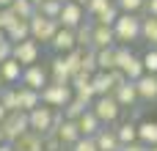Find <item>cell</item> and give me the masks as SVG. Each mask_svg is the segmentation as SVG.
<instances>
[{"instance_id": "obj_1", "label": "cell", "mask_w": 157, "mask_h": 151, "mask_svg": "<svg viewBox=\"0 0 157 151\" xmlns=\"http://www.w3.org/2000/svg\"><path fill=\"white\" fill-rule=\"evenodd\" d=\"M141 28H144V17H138V14H121L119 22L113 25L116 41H119L121 47H130L132 41L141 39Z\"/></svg>"}, {"instance_id": "obj_2", "label": "cell", "mask_w": 157, "mask_h": 151, "mask_svg": "<svg viewBox=\"0 0 157 151\" xmlns=\"http://www.w3.org/2000/svg\"><path fill=\"white\" fill-rule=\"evenodd\" d=\"M116 69H121V72L127 74L130 83H138V80L146 74V69H144V58L132 55L130 47H116Z\"/></svg>"}, {"instance_id": "obj_3", "label": "cell", "mask_w": 157, "mask_h": 151, "mask_svg": "<svg viewBox=\"0 0 157 151\" xmlns=\"http://www.w3.org/2000/svg\"><path fill=\"white\" fill-rule=\"evenodd\" d=\"M0 129H3L6 143H17L25 132H30V118H28V113H22V110L8 113V118L0 124Z\"/></svg>"}, {"instance_id": "obj_4", "label": "cell", "mask_w": 157, "mask_h": 151, "mask_svg": "<svg viewBox=\"0 0 157 151\" xmlns=\"http://www.w3.org/2000/svg\"><path fill=\"white\" fill-rule=\"evenodd\" d=\"M58 30H61L58 19H47V17H41L39 11L30 17V39H33V41H41V44L47 41V44H50Z\"/></svg>"}, {"instance_id": "obj_5", "label": "cell", "mask_w": 157, "mask_h": 151, "mask_svg": "<svg viewBox=\"0 0 157 151\" xmlns=\"http://www.w3.org/2000/svg\"><path fill=\"white\" fill-rule=\"evenodd\" d=\"M28 118H30V132H36V135H41V138H47V135H55V132H52L55 107L39 105L36 110H30V113H28Z\"/></svg>"}, {"instance_id": "obj_6", "label": "cell", "mask_w": 157, "mask_h": 151, "mask_svg": "<svg viewBox=\"0 0 157 151\" xmlns=\"http://www.w3.org/2000/svg\"><path fill=\"white\" fill-rule=\"evenodd\" d=\"M72 99H75L72 85H55V83H50V85L41 91V102H44L47 107H55V110H63Z\"/></svg>"}, {"instance_id": "obj_7", "label": "cell", "mask_w": 157, "mask_h": 151, "mask_svg": "<svg viewBox=\"0 0 157 151\" xmlns=\"http://www.w3.org/2000/svg\"><path fill=\"white\" fill-rule=\"evenodd\" d=\"M94 113H97V118L102 121V124H113L116 118H119V113H121V105L116 102V96L110 94V96H99L97 102H94V107H91Z\"/></svg>"}, {"instance_id": "obj_8", "label": "cell", "mask_w": 157, "mask_h": 151, "mask_svg": "<svg viewBox=\"0 0 157 151\" xmlns=\"http://www.w3.org/2000/svg\"><path fill=\"white\" fill-rule=\"evenodd\" d=\"M39 55H41V47H39V41H33V39L14 44V61H19L25 69H28V66H36V63H39Z\"/></svg>"}, {"instance_id": "obj_9", "label": "cell", "mask_w": 157, "mask_h": 151, "mask_svg": "<svg viewBox=\"0 0 157 151\" xmlns=\"http://www.w3.org/2000/svg\"><path fill=\"white\" fill-rule=\"evenodd\" d=\"M22 85L41 94V91L50 85V72H47L44 66H39V63H36V66H28V69L22 72Z\"/></svg>"}, {"instance_id": "obj_10", "label": "cell", "mask_w": 157, "mask_h": 151, "mask_svg": "<svg viewBox=\"0 0 157 151\" xmlns=\"http://www.w3.org/2000/svg\"><path fill=\"white\" fill-rule=\"evenodd\" d=\"M86 19H83V6H77V3H63V11H61V17H58V25L61 28H69V30H77L80 25H83Z\"/></svg>"}, {"instance_id": "obj_11", "label": "cell", "mask_w": 157, "mask_h": 151, "mask_svg": "<svg viewBox=\"0 0 157 151\" xmlns=\"http://www.w3.org/2000/svg\"><path fill=\"white\" fill-rule=\"evenodd\" d=\"M50 47H52L58 55H69L72 50H77V36H75V30L61 28V30L55 33V39L50 41Z\"/></svg>"}, {"instance_id": "obj_12", "label": "cell", "mask_w": 157, "mask_h": 151, "mask_svg": "<svg viewBox=\"0 0 157 151\" xmlns=\"http://www.w3.org/2000/svg\"><path fill=\"white\" fill-rule=\"evenodd\" d=\"M50 83H55V85H72V72L66 69L63 55H55L50 61Z\"/></svg>"}, {"instance_id": "obj_13", "label": "cell", "mask_w": 157, "mask_h": 151, "mask_svg": "<svg viewBox=\"0 0 157 151\" xmlns=\"http://www.w3.org/2000/svg\"><path fill=\"white\" fill-rule=\"evenodd\" d=\"M17 96H19V110H22V113H30V110H36L39 105H44V102H41V94L33 91V88H25V85H17Z\"/></svg>"}, {"instance_id": "obj_14", "label": "cell", "mask_w": 157, "mask_h": 151, "mask_svg": "<svg viewBox=\"0 0 157 151\" xmlns=\"http://www.w3.org/2000/svg\"><path fill=\"white\" fill-rule=\"evenodd\" d=\"M116 33L113 28H105V25H94V50H110L116 47Z\"/></svg>"}, {"instance_id": "obj_15", "label": "cell", "mask_w": 157, "mask_h": 151, "mask_svg": "<svg viewBox=\"0 0 157 151\" xmlns=\"http://www.w3.org/2000/svg\"><path fill=\"white\" fill-rule=\"evenodd\" d=\"M55 135H58V140H61L63 146H69V149H72V146H75V143L83 138L80 124H77V121H63V124H61V129H58Z\"/></svg>"}, {"instance_id": "obj_16", "label": "cell", "mask_w": 157, "mask_h": 151, "mask_svg": "<svg viewBox=\"0 0 157 151\" xmlns=\"http://www.w3.org/2000/svg\"><path fill=\"white\" fill-rule=\"evenodd\" d=\"M22 72H25V66H22L19 61H14V58H8V61L0 63V74H3V80H6V85L22 83Z\"/></svg>"}, {"instance_id": "obj_17", "label": "cell", "mask_w": 157, "mask_h": 151, "mask_svg": "<svg viewBox=\"0 0 157 151\" xmlns=\"http://www.w3.org/2000/svg\"><path fill=\"white\" fill-rule=\"evenodd\" d=\"M91 88H94L97 99H99V96H110V94L116 91V85H113V77H110L108 72H97V74L91 77Z\"/></svg>"}, {"instance_id": "obj_18", "label": "cell", "mask_w": 157, "mask_h": 151, "mask_svg": "<svg viewBox=\"0 0 157 151\" xmlns=\"http://www.w3.org/2000/svg\"><path fill=\"white\" fill-rule=\"evenodd\" d=\"M77 124H80L83 138H97V135L102 132V121L97 118V113H94V110H86V113H83V118H80Z\"/></svg>"}, {"instance_id": "obj_19", "label": "cell", "mask_w": 157, "mask_h": 151, "mask_svg": "<svg viewBox=\"0 0 157 151\" xmlns=\"http://www.w3.org/2000/svg\"><path fill=\"white\" fill-rule=\"evenodd\" d=\"M14 151H44V138L36 132H25L17 143H11Z\"/></svg>"}, {"instance_id": "obj_20", "label": "cell", "mask_w": 157, "mask_h": 151, "mask_svg": "<svg viewBox=\"0 0 157 151\" xmlns=\"http://www.w3.org/2000/svg\"><path fill=\"white\" fill-rule=\"evenodd\" d=\"M113 96H116V102L121 105V107H132L141 96H138V88H135V83H127V85H119L116 91H113Z\"/></svg>"}, {"instance_id": "obj_21", "label": "cell", "mask_w": 157, "mask_h": 151, "mask_svg": "<svg viewBox=\"0 0 157 151\" xmlns=\"http://www.w3.org/2000/svg\"><path fill=\"white\" fill-rule=\"evenodd\" d=\"M135 88H138V96L141 99H146V102L157 99V74H144L135 83Z\"/></svg>"}, {"instance_id": "obj_22", "label": "cell", "mask_w": 157, "mask_h": 151, "mask_svg": "<svg viewBox=\"0 0 157 151\" xmlns=\"http://www.w3.org/2000/svg\"><path fill=\"white\" fill-rule=\"evenodd\" d=\"M138 143H144L146 149L157 146V121H141L138 124Z\"/></svg>"}, {"instance_id": "obj_23", "label": "cell", "mask_w": 157, "mask_h": 151, "mask_svg": "<svg viewBox=\"0 0 157 151\" xmlns=\"http://www.w3.org/2000/svg\"><path fill=\"white\" fill-rule=\"evenodd\" d=\"M94 140H97L99 151H119V149H121V140H119L116 129H102Z\"/></svg>"}, {"instance_id": "obj_24", "label": "cell", "mask_w": 157, "mask_h": 151, "mask_svg": "<svg viewBox=\"0 0 157 151\" xmlns=\"http://www.w3.org/2000/svg\"><path fill=\"white\" fill-rule=\"evenodd\" d=\"M11 44H19V41H28L30 39V19H17V25L6 33Z\"/></svg>"}, {"instance_id": "obj_25", "label": "cell", "mask_w": 157, "mask_h": 151, "mask_svg": "<svg viewBox=\"0 0 157 151\" xmlns=\"http://www.w3.org/2000/svg\"><path fill=\"white\" fill-rule=\"evenodd\" d=\"M116 135H119L121 146L138 143V124H132V121H124V124H119V127H116Z\"/></svg>"}, {"instance_id": "obj_26", "label": "cell", "mask_w": 157, "mask_h": 151, "mask_svg": "<svg viewBox=\"0 0 157 151\" xmlns=\"http://www.w3.org/2000/svg\"><path fill=\"white\" fill-rule=\"evenodd\" d=\"M97 66H99V72H113L116 69V47L97 50Z\"/></svg>"}, {"instance_id": "obj_27", "label": "cell", "mask_w": 157, "mask_h": 151, "mask_svg": "<svg viewBox=\"0 0 157 151\" xmlns=\"http://www.w3.org/2000/svg\"><path fill=\"white\" fill-rule=\"evenodd\" d=\"M83 55H86V50H72L69 55H63V61H66V69L72 72V77H77V74H83Z\"/></svg>"}, {"instance_id": "obj_28", "label": "cell", "mask_w": 157, "mask_h": 151, "mask_svg": "<svg viewBox=\"0 0 157 151\" xmlns=\"http://www.w3.org/2000/svg\"><path fill=\"white\" fill-rule=\"evenodd\" d=\"M0 105H3L8 113H17V110H19V96H17V88L6 85V88L0 91Z\"/></svg>"}, {"instance_id": "obj_29", "label": "cell", "mask_w": 157, "mask_h": 151, "mask_svg": "<svg viewBox=\"0 0 157 151\" xmlns=\"http://www.w3.org/2000/svg\"><path fill=\"white\" fill-rule=\"evenodd\" d=\"M86 110H91V107H86L80 99H72V102L63 107V118H66V121H80Z\"/></svg>"}, {"instance_id": "obj_30", "label": "cell", "mask_w": 157, "mask_h": 151, "mask_svg": "<svg viewBox=\"0 0 157 151\" xmlns=\"http://www.w3.org/2000/svg\"><path fill=\"white\" fill-rule=\"evenodd\" d=\"M36 11H39L41 17H47V19H58L61 11H63V3H61V0H44Z\"/></svg>"}, {"instance_id": "obj_31", "label": "cell", "mask_w": 157, "mask_h": 151, "mask_svg": "<svg viewBox=\"0 0 157 151\" xmlns=\"http://www.w3.org/2000/svg\"><path fill=\"white\" fill-rule=\"evenodd\" d=\"M119 17H121V11H119V6L113 3V6H110L105 14H99V17L94 19V25H105V28H113V25L119 22Z\"/></svg>"}, {"instance_id": "obj_32", "label": "cell", "mask_w": 157, "mask_h": 151, "mask_svg": "<svg viewBox=\"0 0 157 151\" xmlns=\"http://www.w3.org/2000/svg\"><path fill=\"white\" fill-rule=\"evenodd\" d=\"M11 11H14L19 19H30V17L36 14V6H33L30 0H14V3H11Z\"/></svg>"}, {"instance_id": "obj_33", "label": "cell", "mask_w": 157, "mask_h": 151, "mask_svg": "<svg viewBox=\"0 0 157 151\" xmlns=\"http://www.w3.org/2000/svg\"><path fill=\"white\" fill-rule=\"evenodd\" d=\"M141 39L157 44V17H144V28H141Z\"/></svg>"}, {"instance_id": "obj_34", "label": "cell", "mask_w": 157, "mask_h": 151, "mask_svg": "<svg viewBox=\"0 0 157 151\" xmlns=\"http://www.w3.org/2000/svg\"><path fill=\"white\" fill-rule=\"evenodd\" d=\"M119 6L121 14H138L141 8H146V0H113Z\"/></svg>"}, {"instance_id": "obj_35", "label": "cell", "mask_w": 157, "mask_h": 151, "mask_svg": "<svg viewBox=\"0 0 157 151\" xmlns=\"http://www.w3.org/2000/svg\"><path fill=\"white\" fill-rule=\"evenodd\" d=\"M99 72V66H97V50H86V55H83V74H97Z\"/></svg>"}, {"instance_id": "obj_36", "label": "cell", "mask_w": 157, "mask_h": 151, "mask_svg": "<svg viewBox=\"0 0 157 151\" xmlns=\"http://www.w3.org/2000/svg\"><path fill=\"white\" fill-rule=\"evenodd\" d=\"M110 6H113V0H91V3L86 6V14L97 19V17H99V14H105Z\"/></svg>"}, {"instance_id": "obj_37", "label": "cell", "mask_w": 157, "mask_h": 151, "mask_svg": "<svg viewBox=\"0 0 157 151\" xmlns=\"http://www.w3.org/2000/svg\"><path fill=\"white\" fill-rule=\"evenodd\" d=\"M17 19H19V17H17V14L11 11V8H3V11H0V28H3L6 33H8V30H11L14 25H17Z\"/></svg>"}, {"instance_id": "obj_38", "label": "cell", "mask_w": 157, "mask_h": 151, "mask_svg": "<svg viewBox=\"0 0 157 151\" xmlns=\"http://www.w3.org/2000/svg\"><path fill=\"white\" fill-rule=\"evenodd\" d=\"M144 69H146V74H157V50H149L144 55Z\"/></svg>"}, {"instance_id": "obj_39", "label": "cell", "mask_w": 157, "mask_h": 151, "mask_svg": "<svg viewBox=\"0 0 157 151\" xmlns=\"http://www.w3.org/2000/svg\"><path fill=\"white\" fill-rule=\"evenodd\" d=\"M72 151H99V146H97L94 138H80V140L72 146Z\"/></svg>"}, {"instance_id": "obj_40", "label": "cell", "mask_w": 157, "mask_h": 151, "mask_svg": "<svg viewBox=\"0 0 157 151\" xmlns=\"http://www.w3.org/2000/svg\"><path fill=\"white\" fill-rule=\"evenodd\" d=\"M44 151H63V143L58 140V135H47L44 138Z\"/></svg>"}, {"instance_id": "obj_41", "label": "cell", "mask_w": 157, "mask_h": 151, "mask_svg": "<svg viewBox=\"0 0 157 151\" xmlns=\"http://www.w3.org/2000/svg\"><path fill=\"white\" fill-rule=\"evenodd\" d=\"M108 74L113 77V85H116V88H119V85H127V83H130V80H127V74H124L121 69H113V72H108Z\"/></svg>"}, {"instance_id": "obj_42", "label": "cell", "mask_w": 157, "mask_h": 151, "mask_svg": "<svg viewBox=\"0 0 157 151\" xmlns=\"http://www.w3.org/2000/svg\"><path fill=\"white\" fill-rule=\"evenodd\" d=\"M8 58H14V44H11V41H3V44H0V63L8 61Z\"/></svg>"}, {"instance_id": "obj_43", "label": "cell", "mask_w": 157, "mask_h": 151, "mask_svg": "<svg viewBox=\"0 0 157 151\" xmlns=\"http://www.w3.org/2000/svg\"><path fill=\"white\" fill-rule=\"evenodd\" d=\"M119 151H149L144 143H130V146H121Z\"/></svg>"}, {"instance_id": "obj_44", "label": "cell", "mask_w": 157, "mask_h": 151, "mask_svg": "<svg viewBox=\"0 0 157 151\" xmlns=\"http://www.w3.org/2000/svg\"><path fill=\"white\" fill-rule=\"evenodd\" d=\"M146 11L149 17H157V0H146Z\"/></svg>"}, {"instance_id": "obj_45", "label": "cell", "mask_w": 157, "mask_h": 151, "mask_svg": "<svg viewBox=\"0 0 157 151\" xmlns=\"http://www.w3.org/2000/svg\"><path fill=\"white\" fill-rule=\"evenodd\" d=\"M6 118H8V110H6V107H3V105H0V124H3V121H6Z\"/></svg>"}, {"instance_id": "obj_46", "label": "cell", "mask_w": 157, "mask_h": 151, "mask_svg": "<svg viewBox=\"0 0 157 151\" xmlns=\"http://www.w3.org/2000/svg\"><path fill=\"white\" fill-rule=\"evenodd\" d=\"M11 3L14 0H0V8H11Z\"/></svg>"}, {"instance_id": "obj_47", "label": "cell", "mask_w": 157, "mask_h": 151, "mask_svg": "<svg viewBox=\"0 0 157 151\" xmlns=\"http://www.w3.org/2000/svg\"><path fill=\"white\" fill-rule=\"evenodd\" d=\"M0 151H14V146H11V143H3V146H0Z\"/></svg>"}, {"instance_id": "obj_48", "label": "cell", "mask_w": 157, "mask_h": 151, "mask_svg": "<svg viewBox=\"0 0 157 151\" xmlns=\"http://www.w3.org/2000/svg\"><path fill=\"white\" fill-rule=\"evenodd\" d=\"M3 41H8V36H6V30L0 28V44H3Z\"/></svg>"}, {"instance_id": "obj_49", "label": "cell", "mask_w": 157, "mask_h": 151, "mask_svg": "<svg viewBox=\"0 0 157 151\" xmlns=\"http://www.w3.org/2000/svg\"><path fill=\"white\" fill-rule=\"evenodd\" d=\"M72 3H77V6H83V8H86V6H88L91 0H72Z\"/></svg>"}, {"instance_id": "obj_50", "label": "cell", "mask_w": 157, "mask_h": 151, "mask_svg": "<svg viewBox=\"0 0 157 151\" xmlns=\"http://www.w3.org/2000/svg\"><path fill=\"white\" fill-rule=\"evenodd\" d=\"M30 3H33V6H36V8H39V6H41V3H44V0H30Z\"/></svg>"}, {"instance_id": "obj_51", "label": "cell", "mask_w": 157, "mask_h": 151, "mask_svg": "<svg viewBox=\"0 0 157 151\" xmlns=\"http://www.w3.org/2000/svg\"><path fill=\"white\" fill-rule=\"evenodd\" d=\"M3 88H6V80H3V74H0V91H3Z\"/></svg>"}, {"instance_id": "obj_52", "label": "cell", "mask_w": 157, "mask_h": 151, "mask_svg": "<svg viewBox=\"0 0 157 151\" xmlns=\"http://www.w3.org/2000/svg\"><path fill=\"white\" fill-rule=\"evenodd\" d=\"M3 143H6V138H3V129H0V146H3Z\"/></svg>"}, {"instance_id": "obj_53", "label": "cell", "mask_w": 157, "mask_h": 151, "mask_svg": "<svg viewBox=\"0 0 157 151\" xmlns=\"http://www.w3.org/2000/svg\"><path fill=\"white\" fill-rule=\"evenodd\" d=\"M149 151H157V146H152V149H149Z\"/></svg>"}, {"instance_id": "obj_54", "label": "cell", "mask_w": 157, "mask_h": 151, "mask_svg": "<svg viewBox=\"0 0 157 151\" xmlns=\"http://www.w3.org/2000/svg\"><path fill=\"white\" fill-rule=\"evenodd\" d=\"M61 3H69V0H61Z\"/></svg>"}, {"instance_id": "obj_55", "label": "cell", "mask_w": 157, "mask_h": 151, "mask_svg": "<svg viewBox=\"0 0 157 151\" xmlns=\"http://www.w3.org/2000/svg\"><path fill=\"white\" fill-rule=\"evenodd\" d=\"M0 11H3V8H0Z\"/></svg>"}]
</instances>
